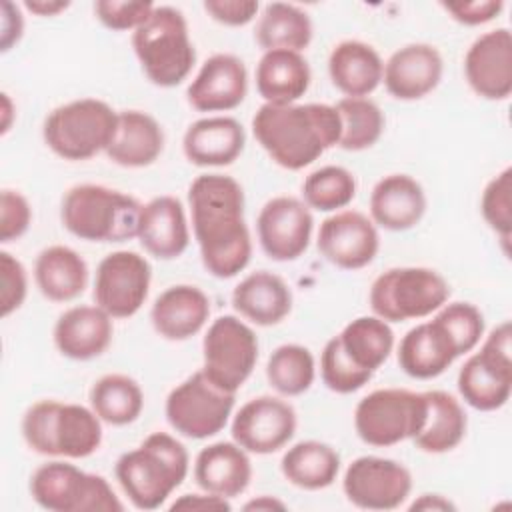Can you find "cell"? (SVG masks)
Masks as SVG:
<instances>
[{
	"label": "cell",
	"instance_id": "6da1fadb",
	"mask_svg": "<svg viewBox=\"0 0 512 512\" xmlns=\"http://www.w3.org/2000/svg\"><path fill=\"white\" fill-rule=\"evenodd\" d=\"M188 206L204 268L222 280L242 272L252 258L242 186L226 174H200L188 188Z\"/></svg>",
	"mask_w": 512,
	"mask_h": 512
},
{
	"label": "cell",
	"instance_id": "7a4b0ae2",
	"mask_svg": "<svg viewBox=\"0 0 512 512\" xmlns=\"http://www.w3.org/2000/svg\"><path fill=\"white\" fill-rule=\"evenodd\" d=\"M252 132L266 154L286 170H302L338 146L340 116L332 104H262Z\"/></svg>",
	"mask_w": 512,
	"mask_h": 512
},
{
	"label": "cell",
	"instance_id": "3957f363",
	"mask_svg": "<svg viewBox=\"0 0 512 512\" xmlns=\"http://www.w3.org/2000/svg\"><path fill=\"white\" fill-rule=\"evenodd\" d=\"M188 468L186 446L168 432H152L116 460L114 474L134 508L156 510L184 482Z\"/></svg>",
	"mask_w": 512,
	"mask_h": 512
},
{
	"label": "cell",
	"instance_id": "277c9868",
	"mask_svg": "<svg viewBox=\"0 0 512 512\" xmlns=\"http://www.w3.org/2000/svg\"><path fill=\"white\" fill-rule=\"evenodd\" d=\"M22 438L42 456L88 458L102 444V420L82 404L38 400L22 416Z\"/></svg>",
	"mask_w": 512,
	"mask_h": 512
},
{
	"label": "cell",
	"instance_id": "5b68a950",
	"mask_svg": "<svg viewBox=\"0 0 512 512\" xmlns=\"http://www.w3.org/2000/svg\"><path fill=\"white\" fill-rule=\"evenodd\" d=\"M142 206L134 196L102 184H76L60 206L62 226L86 242H126L138 236Z\"/></svg>",
	"mask_w": 512,
	"mask_h": 512
},
{
	"label": "cell",
	"instance_id": "8992f818",
	"mask_svg": "<svg viewBox=\"0 0 512 512\" xmlns=\"http://www.w3.org/2000/svg\"><path fill=\"white\" fill-rule=\"evenodd\" d=\"M132 48L146 78L160 88L182 84L196 62L186 18L172 6H154L132 32Z\"/></svg>",
	"mask_w": 512,
	"mask_h": 512
},
{
	"label": "cell",
	"instance_id": "52a82bcc",
	"mask_svg": "<svg viewBox=\"0 0 512 512\" xmlns=\"http://www.w3.org/2000/svg\"><path fill=\"white\" fill-rule=\"evenodd\" d=\"M118 112L98 98H78L56 106L44 120L42 138L60 158L88 160L106 152L116 132Z\"/></svg>",
	"mask_w": 512,
	"mask_h": 512
},
{
	"label": "cell",
	"instance_id": "ba28073f",
	"mask_svg": "<svg viewBox=\"0 0 512 512\" xmlns=\"http://www.w3.org/2000/svg\"><path fill=\"white\" fill-rule=\"evenodd\" d=\"M450 298L446 278L424 266H398L382 272L370 286L374 316L390 322L418 320L434 314Z\"/></svg>",
	"mask_w": 512,
	"mask_h": 512
},
{
	"label": "cell",
	"instance_id": "9c48e42d",
	"mask_svg": "<svg viewBox=\"0 0 512 512\" xmlns=\"http://www.w3.org/2000/svg\"><path fill=\"white\" fill-rule=\"evenodd\" d=\"M32 500L48 512H122L124 504L100 474L52 460L30 476Z\"/></svg>",
	"mask_w": 512,
	"mask_h": 512
},
{
	"label": "cell",
	"instance_id": "30bf717a",
	"mask_svg": "<svg viewBox=\"0 0 512 512\" xmlns=\"http://www.w3.org/2000/svg\"><path fill=\"white\" fill-rule=\"evenodd\" d=\"M426 394L406 388H378L366 394L354 410L358 438L376 448L412 440L426 420Z\"/></svg>",
	"mask_w": 512,
	"mask_h": 512
},
{
	"label": "cell",
	"instance_id": "8fae6325",
	"mask_svg": "<svg viewBox=\"0 0 512 512\" xmlns=\"http://www.w3.org/2000/svg\"><path fill=\"white\" fill-rule=\"evenodd\" d=\"M462 400L480 412L502 408L512 392V326L502 322L490 330L478 352L458 372Z\"/></svg>",
	"mask_w": 512,
	"mask_h": 512
},
{
	"label": "cell",
	"instance_id": "7c38bea8",
	"mask_svg": "<svg viewBox=\"0 0 512 512\" xmlns=\"http://www.w3.org/2000/svg\"><path fill=\"white\" fill-rule=\"evenodd\" d=\"M234 404L236 394L218 388L202 370H196L170 390L164 412L178 434L204 440L228 424Z\"/></svg>",
	"mask_w": 512,
	"mask_h": 512
},
{
	"label": "cell",
	"instance_id": "4fadbf2b",
	"mask_svg": "<svg viewBox=\"0 0 512 512\" xmlns=\"http://www.w3.org/2000/svg\"><path fill=\"white\" fill-rule=\"evenodd\" d=\"M258 362V338L238 316H218L202 340V372L222 390L236 394Z\"/></svg>",
	"mask_w": 512,
	"mask_h": 512
},
{
	"label": "cell",
	"instance_id": "5bb4252c",
	"mask_svg": "<svg viewBox=\"0 0 512 512\" xmlns=\"http://www.w3.org/2000/svg\"><path fill=\"white\" fill-rule=\"evenodd\" d=\"M152 282L150 262L132 250L106 254L94 278V302L112 318L134 316L148 298Z\"/></svg>",
	"mask_w": 512,
	"mask_h": 512
},
{
	"label": "cell",
	"instance_id": "9a60e30c",
	"mask_svg": "<svg viewBox=\"0 0 512 512\" xmlns=\"http://www.w3.org/2000/svg\"><path fill=\"white\" fill-rule=\"evenodd\" d=\"M342 490L350 504L362 510H394L412 492L410 470L392 458L360 456L352 460L342 478Z\"/></svg>",
	"mask_w": 512,
	"mask_h": 512
},
{
	"label": "cell",
	"instance_id": "2e32d148",
	"mask_svg": "<svg viewBox=\"0 0 512 512\" xmlns=\"http://www.w3.org/2000/svg\"><path fill=\"white\" fill-rule=\"evenodd\" d=\"M296 410L278 396H256L232 418V440L248 454H272L284 448L296 432Z\"/></svg>",
	"mask_w": 512,
	"mask_h": 512
},
{
	"label": "cell",
	"instance_id": "e0dca14e",
	"mask_svg": "<svg viewBox=\"0 0 512 512\" xmlns=\"http://www.w3.org/2000/svg\"><path fill=\"white\" fill-rule=\"evenodd\" d=\"M314 218L304 200L274 196L258 212L256 232L264 254L276 262L300 258L312 238Z\"/></svg>",
	"mask_w": 512,
	"mask_h": 512
},
{
	"label": "cell",
	"instance_id": "ac0fdd59",
	"mask_svg": "<svg viewBox=\"0 0 512 512\" xmlns=\"http://www.w3.org/2000/svg\"><path fill=\"white\" fill-rule=\"evenodd\" d=\"M318 252L336 268L360 270L368 266L380 248L376 224L358 210H338L318 230Z\"/></svg>",
	"mask_w": 512,
	"mask_h": 512
},
{
	"label": "cell",
	"instance_id": "d6986e66",
	"mask_svg": "<svg viewBox=\"0 0 512 512\" xmlns=\"http://www.w3.org/2000/svg\"><path fill=\"white\" fill-rule=\"evenodd\" d=\"M464 76L474 94L506 100L512 92V36L508 28L480 34L464 56Z\"/></svg>",
	"mask_w": 512,
	"mask_h": 512
},
{
	"label": "cell",
	"instance_id": "ffe728a7",
	"mask_svg": "<svg viewBox=\"0 0 512 512\" xmlns=\"http://www.w3.org/2000/svg\"><path fill=\"white\" fill-rule=\"evenodd\" d=\"M460 356H464L460 344L436 314L432 320L410 328L398 346L402 372L416 380H430L444 374Z\"/></svg>",
	"mask_w": 512,
	"mask_h": 512
},
{
	"label": "cell",
	"instance_id": "44dd1931",
	"mask_svg": "<svg viewBox=\"0 0 512 512\" xmlns=\"http://www.w3.org/2000/svg\"><path fill=\"white\" fill-rule=\"evenodd\" d=\"M248 92V72L234 54L210 56L186 90L188 104L198 112H228L238 108Z\"/></svg>",
	"mask_w": 512,
	"mask_h": 512
},
{
	"label": "cell",
	"instance_id": "7402d4cb",
	"mask_svg": "<svg viewBox=\"0 0 512 512\" xmlns=\"http://www.w3.org/2000/svg\"><path fill=\"white\" fill-rule=\"evenodd\" d=\"M444 60L436 46L414 42L398 48L384 62L382 82L396 100H420L442 80Z\"/></svg>",
	"mask_w": 512,
	"mask_h": 512
},
{
	"label": "cell",
	"instance_id": "603a6c76",
	"mask_svg": "<svg viewBox=\"0 0 512 512\" xmlns=\"http://www.w3.org/2000/svg\"><path fill=\"white\" fill-rule=\"evenodd\" d=\"M142 248L158 260H174L190 244V228L176 196H156L142 206L138 236Z\"/></svg>",
	"mask_w": 512,
	"mask_h": 512
},
{
	"label": "cell",
	"instance_id": "cb8c5ba5",
	"mask_svg": "<svg viewBox=\"0 0 512 512\" xmlns=\"http://www.w3.org/2000/svg\"><path fill=\"white\" fill-rule=\"evenodd\" d=\"M112 342V316L100 306L80 304L64 310L54 324V344L70 360H92Z\"/></svg>",
	"mask_w": 512,
	"mask_h": 512
},
{
	"label": "cell",
	"instance_id": "d4e9b609",
	"mask_svg": "<svg viewBox=\"0 0 512 512\" xmlns=\"http://www.w3.org/2000/svg\"><path fill=\"white\" fill-rule=\"evenodd\" d=\"M246 134L232 116H206L192 122L182 138V150L194 166H230L244 152Z\"/></svg>",
	"mask_w": 512,
	"mask_h": 512
},
{
	"label": "cell",
	"instance_id": "484cf974",
	"mask_svg": "<svg viewBox=\"0 0 512 512\" xmlns=\"http://www.w3.org/2000/svg\"><path fill=\"white\" fill-rule=\"evenodd\" d=\"M424 212V188L408 174H388L370 192V220L384 230H410L422 220Z\"/></svg>",
	"mask_w": 512,
	"mask_h": 512
},
{
	"label": "cell",
	"instance_id": "4316f807",
	"mask_svg": "<svg viewBox=\"0 0 512 512\" xmlns=\"http://www.w3.org/2000/svg\"><path fill=\"white\" fill-rule=\"evenodd\" d=\"M210 298L192 284L166 288L152 304L150 320L154 330L172 342L196 336L208 322Z\"/></svg>",
	"mask_w": 512,
	"mask_h": 512
},
{
	"label": "cell",
	"instance_id": "83f0119b",
	"mask_svg": "<svg viewBox=\"0 0 512 512\" xmlns=\"http://www.w3.org/2000/svg\"><path fill=\"white\" fill-rule=\"evenodd\" d=\"M194 480L204 492L228 500L240 496L252 480L250 456L234 440L208 444L194 460Z\"/></svg>",
	"mask_w": 512,
	"mask_h": 512
},
{
	"label": "cell",
	"instance_id": "f1b7e54d",
	"mask_svg": "<svg viewBox=\"0 0 512 512\" xmlns=\"http://www.w3.org/2000/svg\"><path fill=\"white\" fill-rule=\"evenodd\" d=\"M164 150V130L154 116L142 110L118 112L116 132L106 156L122 168H144L154 164Z\"/></svg>",
	"mask_w": 512,
	"mask_h": 512
},
{
	"label": "cell",
	"instance_id": "f546056e",
	"mask_svg": "<svg viewBox=\"0 0 512 512\" xmlns=\"http://www.w3.org/2000/svg\"><path fill=\"white\" fill-rule=\"evenodd\" d=\"M232 306L256 326H274L290 314L292 292L278 274L256 270L234 286Z\"/></svg>",
	"mask_w": 512,
	"mask_h": 512
},
{
	"label": "cell",
	"instance_id": "4dcf8cb0",
	"mask_svg": "<svg viewBox=\"0 0 512 512\" xmlns=\"http://www.w3.org/2000/svg\"><path fill=\"white\" fill-rule=\"evenodd\" d=\"M384 62L374 46L362 40H342L328 56L332 84L346 98H366L382 82Z\"/></svg>",
	"mask_w": 512,
	"mask_h": 512
},
{
	"label": "cell",
	"instance_id": "1f68e13d",
	"mask_svg": "<svg viewBox=\"0 0 512 512\" xmlns=\"http://www.w3.org/2000/svg\"><path fill=\"white\" fill-rule=\"evenodd\" d=\"M310 80L306 58L294 50H268L256 64V90L266 104H296Z\"/></svg>",
	"mask_w": 512,
	"mask_h": 512
},
{
	"label": "cell",
	"instance_id": "d6a6232c",
	"mask_svg": "<svg viewBox=\"0 0 512 512\" xmlns=\"http://www.w3.org/2000/svg\"><path fill=\"white\" fill-rule=\"evenodd\" d=\"M34 282L44 298L70 302L86 290L88 264L74 248L54 244L36 256Z\"/></svg>",
	"mask_w": 512,
	"mask_h": 512
},
{
	"label": "cell",
	"instance_id": "836d02e7",
	"mask_svg": "<svg viewBox=\"0 0 512 512\" xmlns=\"http://www.w3.org/2000/svg\"><path fill=\"white\" fill-rule=\"evenodd\" d=\"M426 420L422 430L412 438L416 448L428 454L454 450L466 436L468 418L462 404L444 390H428Z\"/></svg>",
	"mask_w": 512,
	"mask_h": 512
},
{
	"label": "cell",
	"instance_id": "e575fe53",
	"mask_svg": "<svg viewBox=\"0 0 512 512\" xmlns=\"http://www.w3.org/2000/svg\"><path fill=\"white\" fill-rule=\"evenodd\" d=\"M280 470L296 488L322 490L338 478L340 454L326 442L302 440L284 452Z\"/></svg>",
	"mask_w": 512,
	"mask_h": 512
},
{
	"label": "cell",
	"instance_id": "d590c367",
	"mask_svg": "<svg viewBox=\"0 0 512 512\" xmlns=\"http://www.w3.org/2000/svg\"><path fill=\"white\" fill-rule=\"evenodd\" d=\"M312 20L310 16L296 4L286 2H270L262 8L254 38L258 46L268 50H294L302 52L312 42Z\"/></svg>",
	"mask_w": 512,
	"mask_h": 512
},
{
	"label": "cell",
	"instance_id": "8d00e7d4",
	"mask_svg": "<svg viewBox=\"0 0 512 512\" xmlns=\"http://www.w3.org/2000/svg\"><path fill=\"white\" fill-rule=\"evenodd\" d=\"M336 340L344 356L370 374L388 360L394 348V332L390 324L378 316H358L350 320Z\"/></svg>",
	"mask_w": 512,
	"mask_h": 512
},
{
	"label": "cell",
	"instance_id": "74e56055",
	"mask_svg": "<svg viewBox=\"0 0 512 512\" xmlns=\"http://www.w3.org/2000/svg\"><path fill=\"white\" fill-rule=\"evenodd\" d=\"M90 408L110 426H126L138 420L144 408L140 384L126 374H104L90 388Z\"/></svg>",
	"mask_w": 512,
	"mask_h": 512
},
{
	"label": "cell",
	"instance_id": "f35d334b",
	"mask_svg": "<svg viewBox=\"0 0 512 512\" xmlns=\"http://www.w3.org/2000/svg\"><path fill=\"white\" fill-rule=\"evenodd\" d=\"M266 378L278 394L300 396L314 384L316 360L302 344H282L268 356Z\"/></svg>",
	"mask_w": 512,
	"mask_h": 512
},
{
	"label": "cell",
	"instance_id": "ab89813d",
	"mask_svg": "<svg viewBox=\"0 0 512 512\" xmlns=\"http://www.w3.org/2000/svg\"><path fill=\"white\" fill-rule=\"evenodd\" d=\"M334 106L340 116V148L360 152L380 140L384 132V114L374 100L344 96Z\"/></svg>",
	"mask_w": 512,
	"mask_h": 512
},
{
	"label": "cell",
	"instance_id": "60d3db41",
	"mask_svg": "<svg viewBox=\"0 0 512 512\" xmlns=\"http://www.w3.org/2000/svg\"><path fill=\"white\" fill-rule=\"evenodd\" d=\"M356 196L354 174L336 164L312 170L302 182V200L308 208L318 212H338L346 208Z\"/></svg>",
	"mask_w": 512,
	"mask_h": 512
},
{
	"label": "cell",
	"instance_id": "b9f144b4",
	"mask_svg": "<svg viewBox=\"0 0 512 512\" xmlns=\"http://www.w3.org/2000/svg\"><path fill=\"white\" fill-rule=\"evenodd\" d=\"M480 212L486 224L500 236L504 248L512 234V168L506 166L484 188Z\"/></svg>",
	"mask_w": 512,
	"mask_h": 512
},
{
	"label": "cell",
	"instance_id": "7bdbcfd3",
	"mask_svg": "<svg viewBox=\"0 0 512 512\" xmlns=\"http://www.w3.org/2000/svg\"><path fill=\"white\" fill-rule=\"evenodd\" d=\"M320 376L328 390L336 394H352L370 382L374 374L354 366L338 346L336 336L330 338L320 354Z\"/></svg>",
	"mask_w": 512,
	"mask_h": 512
},
{
	"label": "cell",
	"instance_id": "ee69618b",
	"mask_svg": "<svg viewBox=\"0 0 512 512\" xmlns=\"http://www.w3.org/2000/svg\"><path fill=\"white\" fill-rule=\"evenodd\" d=\"M28 294V274L24 264L10 252H0V316L16 312Z\"/></svg>",
	"mask_w": 512,
	"mask_h": 512
},
{
	"label": "cell",
	"instance_id": "f6af8a7d",
	"mask_svg": "<svg viewBox=\"0 0 512 512\" xmlns=\"http://www.w3.org/2000/svg\"><path fill=\"white\" fill-rule=\"evenodd\" d=\"M152 2H118V0H98L94 4V14L108 30L124 32L136 30L154 10Z\"/></svg>",
	"mask_w": 512,
	"mask_h": 512
},
{
	"label": "cell",
	"instance_id": "bcb514c9",
	"mask_svg": "<svg viewBox=\"0 0 512 512\" xmlns=\"http://www.w3.org/2000/svg\"><path fill=\"white\" fill-rule=\"evenodd\" d=\"M32 222V208L18 190H2L0 194V242H12L24 236Z\"/></svg>",
	"mask_w": 512,
	"mask_h": 512
},
{
	"label": "cell",
	"instance_id": "7dc6e473",
	"mask_svg": "<svg viewBox=\"0 0 512 512\" xmlns=\"http://www.w3.org/2000/svg\"><path fill=\"white\" fill-rule=\"evenodd\" d=\"M202 6L212 20L224 26H246L260 10L254 0H206Z\"/></svg>",
	"mask_w": 512,
	"mask_h": 512
},
{
	"label": "cell",
	"instance_id": "c3c4849f",
	"mask_svg": "<svg viewBox=\"0 0 512 512\" xmlns=\"http://www.w3.org/2000/svg\"><path fill=\"white\" fill-rule=\"evenodd\" d=\"M442 8L464 26H480L494 20L502 10V0H472V2H442Z\"/></svg>",
	"mask_w": 512,
	"mask_h": 512
},
{
	"label": "cell",
	"instance_id": "681fc988",
	"mask_svg": "<svg viewBox=\"0 0 512 512\" xmlns=\"http://www.w3.org/2000/svg\"><path fill=\"white\" fill-rule=\"evenodd\" d=\"M24 20L20 8L12 2L2 4V52H8L22 38Z\"/></svg>",
	"mask_w": 512,
	"mask_h": 512
},
{
	"label": "cell",
	"instance_id": "f907efd6",
	"mask_svg": "<svg viewBox=\"0 0 512 512\" xmlns=\"http://www.w3.org/2000/svg\"><path fill=\"white\" fill-rule=\"evenodd\" d=\"M228 498L202 492V494H182L170 504V510H230Z\"/></svg>",
	"mask_w": 512,
	"mask_h": 512
},
{
	"label": "cell",
	"instance_id": "816d5d0a",
	"mask_svg": "<svg viewBox=\"0 0 512 512\" xmlns=\"http://www.w3.org/2000/svg\"><path fill=\"white\" fill-rule=\"evenodd\" d=\"M410 510H440V512H446V510H456V506H454V502H450L442 494H420L410 504Z\"/></svg>",
	"mask_w": 512,
	"mask_h": 512
},
{
	"label": "cell",
	"instance_id": "f5cc1de1",
	"mask_svg": "<svg viewBox=\"0 0 512 512\" xmlns=\"http://www.w3.org/2000/svg\"><path fill=\"white\" fill-rule=\"evenodd\" d=\"M70 6L68 0H26L24 8L38 16H56Z\"/></svg>",
	"mask_w": 512,
	"mask_h": 512
},
{
	"label": "cell",
	"instance_id": "db71d44e",
	"mask_svg": "<svg viewBox=\"0 0 512 512\" xmlns=\"http://www.w3.org/2000/svg\"><path fill=\"white\" fill-rule=\"evenodd\" d=\"M244 510H256V512H260V510H266V512H270V510H286V504L282 500H278L276 496L262 494V496H256L250 502H246Z\"/></svg>",
	"mask_w": 512,
	"mask_h": 512
},
{
	"label": "cell",
	"instance_id": "11a10c76",
	"mask_svg": "<svg viewBox=\"0 0 512 512\" xmlns=\"http://www.w3.org/2000/svg\"><path fill=\"white\" fill-rule=\"evenodd\" d=\"M2 134H6L10 130V118H12V102H10V96L4 92L2 94Z\"/></svg>",
	"mask_w": 512,
	"mask_h": 512
}]
</instances>
